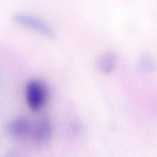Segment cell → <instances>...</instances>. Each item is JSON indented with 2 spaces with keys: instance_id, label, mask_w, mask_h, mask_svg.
I'll use <instances>...</instances> for the list:
<instances>
[{
  "instance_id": "cell-1",
  "label": "cell",
  "mask_w": 157,
  "mask_h": 157,
  "mask_svg": "<svg viewBox=\"0 0 157 157\" xmlns=\"http://www.w3.org/2000/svg\"><path fill=\"white\" fill-rule=\"evenodd\" d=\"M25 95L29 108L32 111H39L43 108L47 102L48 88L41 80L31 79L26 85Z\"/></svg>"
},
{
  "instance_id": "cell-2",
  "label": "cell",
  "mask_w": 157,
  "mask_h": 157,
  "mask_svg": "<svg viewBox=\"0 0 157 157\" xmlns=\"http://www.w3.org/2000/svg\"><path fill=\"white\" fill-rule=\"evenodd\" d=\"M13 18L19 25L34 30L47 37L53 38L54 37L52 30L48 25L37 17L29 15L18 14L15 15Z\"/></svg>"
},
{
  "instance_id": "cell-3",
  "label": "cell",
  "mask_w": 157,
  "mask_h": 157,
  "mask_svg": "<svg viewBox=\"0 0 157 157\" xmlns=\"http://www.w3.org/2000/svg\"><path fill=\"white\" fill-rule=\"evenodd\" d=\"M31 133L37 143L41 144L47 143L50 139L52 133L50 121L46 117L39 119L33 124Z\"/></svg>"
},
{
  "instance_id": "cell-4",
  "label": "cell",
  "mask_w": 157,
  "mask_h": 157,
  "mask_svg": "<svg viewBox=\"0 0 157 157\" xmlns=\"http://www.w3.org/2000/svg\"><path fill=\"white\" fill-rule=\"evenodd\" d=\"M33 124L28 117L20 116L14 120L9 124L8 131L15 136H22L31 132Z\"/></svg>"
},
{
  "instance_id": "cell-5",
  "label": "cell",
  "mask_w": 157,
  "mask_h": 157,
  "mask_svg": "<svg viewBox=\"0 0 157 157\" xmlns=\"http://www.w3.org/2000/svg\"><path fill=\"white\" fill-rule=\"evenodd\" d=\"M117 60V56L116 53L113 52H108L100 59L99 68L103 73L109 74L113 71Z\"/></svg>"
},
{
  "instance_id": "cell-6",
  "label": "cell",
  "mask_w": 157,
  "mask_h": 157,
  "mask_svg": "<svg viewBox=\"0 0 157 157\" xmlns=\"http://www.w3.org/2000/svg\"><path fill=\"white\" fill-rule=\"evenodd\" d=\"M155 64L152 58L147 54L143 55L140 60L139 68L140 72L143 74H149L153 72Z\"/></svg>"
},
{
  "instance_id": "cell-7",
  "label": "cell",
  "mask_w": 157,
  "mask_h": 157,
  "mask_svg": "<svg viewBox=\"0 0 157 157\" xmlns=\"http://www.w3.org/2000/svg\"><path fill=\"white\" fill-rule=\"evenodd\" d=\"M5 157H18L16 154L14 152H11L7 154Z\"/></svg>"
}]
</instances>
